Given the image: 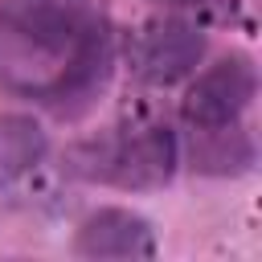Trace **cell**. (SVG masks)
<instances>
[{"label": "cell", "instance_id": "5b68a950", "mask_svg": "<svg viewBox=\"0 0 262 262\" xmlns=\"http://www.w3.org/2000/svg\"><path fill=\"white\" fill-rule=\"evenodd\" d=\"M45 156V131L25 115H0V184H12Z\"/></svg>", "mask_w": 262, "mask_h": 262}, {"label": "cell", "instance_id": "277c9868", "mask_svg": "<svg viewBox=\"0 0 262 262\" xmlns=\"http://www.w3.org/2000/svg\"><path fill=\"white\" fill-rule=\"evenodd\" d=\"M78 254H86V258H151L156 237H151V225L139 213L102 209V213L82 221Z\"/></svg>", "mask_w": 262, "mask_h": 262}, {"label": "cell", "instance_id": "7a4b0ae2", "mask_svg": "<svg viewBox=\"0 0 262 262\" xmlns=\"http://www.w3.org/2000/svg\"><path fill=\"white\" fill-rule=\"evenodd\" d=\"M254 86H258L254 66L246 57H225V61H217L213 70H205L188 86V94H184V119L192 127H201V131H217V127L225 131L250 106Z\"/></svg>", "mask_w": 262, "mask_h": 262}, {"label": "cell", "instance_id": "3957f363", "mask_svg": "<svg viewBox=\"0 0 262 262\" xmlns=\"http://www.w3.org/2000/svg\"><path fill=\"white\" fill-rule=\"evenodd\" d=\"M201 53H205V41H201V33L192 25L151 20L131 45V66H135V74L143 82L172 86V82H180V78H188L196 70Z\"/></svg>", "mask_w": 262, "mask_h": 262}, {"label": "cell", "instance_id": "6da1fadb", "mask_svg": "<svg viewBox=\"0 0 262 262\" xmlns=\"http://www.w3.org/2000/svg\"><path fill=\"white\" fill-rule=\"evenodd\" d=\"M176 172V139L168 127H135L94 151V176L123 188H156Z\"/></svg>", "mask_w": 262, "mask_h": 262}, {"label": "cell", "instance_id": "8992f818", "mask_svg": "<svg viewBox=\"0 0 262 262\" xmlns=\"http://www.w3.org/2000/svg\"><path fill=\"white\" fill-rule=\"evenodd\" d=\"M156 4H196V0H156Z\"/></svg>", "mask_w": 262, "mask_h": 262}]
</instances>
